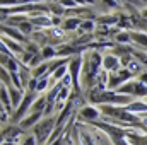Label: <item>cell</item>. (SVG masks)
<instances>
[{"label":"cell","mask_w":147,"mask_h":145,"mask_svg":"<svg viewBox=\"0 0 147 145\" xmlns=\"http://www.w3.org/2000/svg\"><path fill=\"white\" fill-rule=\"evenodd\" d=\"M103 70V55L98 50H91L89 53L84 55V65H82V75H80V84L86 92L92 89L96 77Z\"/></svg>","instance_id":"1"},{"label":"cell","mask_w":147,"mask_h":145,"mask_svg":"<svg viewBox=\"0 0 147 145\" xmlns=\"http://www.w3.org/2000/svg\"><path fill=\"white\" fill-rule=\"evenodd\" d=\"M94 128H98L99 132H103L113 145H130L128 142V130L130 128H123V126H118V125H113V123H108L105 119H96L92 123Z\"/></svg>","instance_id":"2"},{"label":"cell","mask_w":147,"mask_h":145,"mask_svg":"<svg viewBox=\"0 0 147 145\" xmlns=\"http://www.w3.org/2000/svg\"><path fill=\"white\" fill-rule=\"evenodd\" d=\"M57 128V118L55 116H45L38 125L33 126V135L36 137L38 145H46L50 142L51 135Z\"/></svg>","instance_id":"3"},{"label":"cell","mask_w":147,"mask_h":145,"mask_svg":"<svg viewBox=\"0 0 147 145\" xmlns=\"http://www.w3.org/2000/svg\"><path fill=\"white\" fill-rule=\"evenodd\" d=\"M101 118V111L99 108H96L94 104H86L77 111L75 114V121H82V123H92L96 119Z\"/></svg>","instance_id":"4"},{"label":"cell","mask_w":147,"mask_h":145,"mask_svg":"<svg viewBox=\"0 0 147 145\" xmlns=\"http://www.w3.org/2000/svg\"><path fill=\"white\" fill-rule=\"evenodd\" d=\"M21 135H24V130L12 123V125H2V142H14L17 144L21 140Z\"/></svg>","instance_id":"5"},{"label":"cell","mask_w":147,"mask_h":145,"mask_svg":"<svg viewBox=\"0 0 147 145\" xmlns=\"http://www.w3.org/2000/svg\"><path fill=\"white\" fill-rule=\"evenodd\" d=\"M120 68H121L120 56H116L113 53H105L103 55V70L111 73V72H118Z\"/></svg>","instance_id":"6"},{"label":"cell","mask_w":147,"mask_h":145,"mask_svg":"<svg viewBox=\"0 0 147 145\" xmlns=\"http://www.w3.org/2000/svg\"><path fill=\"white\" fill-rule=\"evenodd\" d=\"M2 36L5 38H10V39H14V41H21V43H29V39L28 36H24L17 28H14V26H9V24H2Z\"/></svg>","instance_id":"7"},{"label":"cell","mask_w":147,"mask_h":145,"mask_svg":"<svg viewBox=\"0 0 147 145\" xmlns=\"http://www.w3.org/2000/svg\"><path fill=\"white\" fill-rule=\"evenodd\" d=\"M43 118H45V113H43V111H29V114H28L24 119H21L19 126H21L22 130H28V128H31V126L38 125Z\"/></svg>","instance_id":"8"},{"label":"cell","mask_w":147,"mask_h":145,"mask_svg":"<svg viewBox=\"0 0 147 145\" xmlns=\"http://www.w3.org/2000/svg\"><path fill=\"white\" fill-rule=\"evenodd\" d=\"M29 21L33 22V26H34L36 29H45V28L51 29V28H53V21H51V17H50V15H45V14H41V15H34V17H29Z\"/></svg>","instance_id":"9"},{"label":"cell","mask_w":147,"mask_h":145,"mask_svg":"<svg viewBox=\"0 0 147 145\" xmlns=\"http://www.w3.org/2000/svg\"><path fill=\"white\" fill-rule=\"evenodd\" d=\"M2 44H5L14 55H22L26 50L21 46V43H16L14 39H10V38H5V36H2Z\"/></svg>","instance_id":"10"},{"label":"cell","mask_w":147,"mask_h":145,"mask_svg":"<svg viewBox=\"0 0 147 145\" xmlns=\"http://www.w3.org/2000/svg\"><path fill=\"white\" fill-rule=\"evenodd\" d=\"M128 142L130 145H147V135L137 133V130L130 128L128 130Z\"/></svg>","instance_id":"11"},{"label":"cell","mask_w":147,"mask_h":145,"mask_svg":"<svg viewBox=\"0 0 147 145\" xmlns=\"http://www.w3.org/2000/svg\"><path fill=\"white\" fill-rule=\"evenodd\" d=\"M80 24H82L80 17H67L63 21V31H75L80 28Z\"/></svg>","instance_id":"12"},{"label":"cell","mask_w":147,"mask_h":145,"mask_svg":"<svg viewBox=\"0 0 147 145\" xmlns=\"http://www.w3.org/2000/svg\"><path fill=\"white\" fill-rule=\"evenodd\" d=\"M41 55L45 58V62H50V60H55L57 58V48L53 44H46L41 48Z\"/></svg>","instance_id":"13"},{"label":"cell","mask_w":147,"mask_h":145,"mask_svg":"<svg viewBox=\"0 0 147 145\" xmlns=\"http://www.w3.org/2000/svg\"><path fill=\"white\" fill-rule=\"evenodd\" d=\"M41 0H2V7H19L28 3H39Z\"/></svg>","instance_id":"14"},{"label":"cell","mask_w":147,"mask_h":145,"mask_svg":"<svg viewBox=\"0 0 147 145\" xmlns=\"http://www.w3.org/2000/svg\"><path fill=\"white\" fill-rule=\"evenodd\" d=\"M130 41H132L130 31H118V33L115 34V43H116V44H128Z\"/></svg>","instance_id":"15"},{"label":"cell","mask_w":147,"mask_h":145,"mask_svg":"<svg viewBox=\"0 0 147 145\" xmlns=\"http://www.w3.org/2000/svg\"><path fill=\"white\" fill-rule=\"evenodd\" d=\"M19 145H38L36 137H34V135H28V137H24V140Z\"/></svg>","instance_id":"16"},{"label":"cell","mask_w":147,"mask_h":145,"mask_svg":"<svg viewBox=\"0 0 147 145\" xmlns=\"http://www.w3.org/2000/svg\"><path fill=\"white\" fill-rule=\"evenodd\" d=\"M51 21H53V28H57V26L62 22V17H60V15H53V17H51Z\"/></svg>","instance_id":"17"},{"label":"cell","mask_w":147,"mask_h":145,"mask_svg":"<svg viewBox=\"0 0 147 145\" xmlns=\"http://www.w3.org/2000/svg\"><path fill=\"white\" fill-rule=\"evenodd\" d=\"M50 145H65V135H62L58 140H55L53 144H50Z\"/></svg>","instance_id":"18"},{"label":"cell","mask_w":147,"mask_h":145,"mask_svg":"<svg viewBox=\"0 0 147 145\" xmlns=\"http://www.w3.org/2000/svg\"><path fill=\"white\" fill-rule=\"evenodd\" d=\"M74 2H75L77 7H86V2H84V0H74Z\"/></svg>","instance_id":"19"},{"label":"cell","mask_w":147,"mask_h":145,"mask_svg":"<svg viewBox=\"0 0 147 145\" xmlns=\"http://www.w3.org/2000/svg\"><path fill=\"white\" fill-rule=\"evenodd\" d=\"M142 15H144V19H147V9H142V12H140Z\"/></svg>","instance_id":"20"},{"label":"cell","mask_w":147,"mask_h":145,"mask_svg":"<svg viewBox=\"0 0 147 145\" xmlns=\"http://www.w3.org/2000/svg\"><path fill=\"white\" fill-rule=\"evenodd\" d=\"M84 2H86V5H87V3H91V5H92V3H96V0H84Z\"/></svg>","instance_id":"21"},{"label":"cell","mask_w":147,"mask_h":145,"mask_svg":"<svg viewBox=\"0 0 147 145\" xmlns=\"http://www.w3.org/2000/svg\"><path fill=\"white\" fill-rule=\"evenodd\" d=\"M2 145H17V144H14V142H2Z\"/></svg>","instance_id":"22"}]
</instances>
